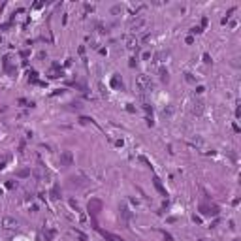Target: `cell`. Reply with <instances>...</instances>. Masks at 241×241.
<instances>
[{
	"label": "cell",
	"mask_w": 241,
	"mask_h": 241,
	"mask_svg": "<svg viewBox=\"0 0 241 241\" xmlns=\"http://www.w3.org/2000/svg\"><path fill=\"white\" fill-rule=\"evenodd\" d=\"M136 83H138L139 91H143V92H147V91H151V89H153V81H151L149 75H138Z\"/></svg>",
	"instance_id": "cell-1"
},
{
	"label": "cell",
	"mask_w": 241,
	"mask_h": 241,
	"mask_svg": "<svg viewBox=\"0 0 241 241\" xmlns=\"http://www.w3.org/2000/svg\"><path fill=\"white\" fill-rule=\"evenodd\" d=\"M100 211H102V202H100V200H96V198H92L91 202H89V213H91L92 217H96Z\"/></svg>",
	"instance_id": "cell-2"
},
{
	"label": "cell",
	"mask_w": 241,
	"mask_h": 241,
	"mask_svg": "<svg viewBox=\"0 0 241 241\" xmlns=\"http://www.w3.org/2000/svg\"><path fill=\"white\" fill-rule=\"evenodd\" d=\"M2 226L8 228V230H11V228H17L19 222L13 219V217H4V219H2Z\"/></svg>",
	"instance_id": "cell-3"
},
{
	"label": "cell",
	"mask_w": 241,
	"mask_h": 241,
	"mask_svg": "<svg viewBox=\"0 0 241 241\" xmlns=\"http://www.w3.org/2000/svg\"><path fill=\"white\" fill-rule=\"evenodd\" d=\"M96 230H98V232H100V234H102V235H104V238H106L107 241H124L123 238H119V235H115V234H109V232H104V230H100L98 226H96Z\"/></svg>",
	"instance_id": "cell-4"
},
{
	"label": "cell",
	"mask_w": 241,
	"mask_h": 241,
	"mask_svg": "<svg viewBox=\"0 0 241 241\" xmlns=\"http://www.w3.org/2000/svg\"><path fill=\"white\" fill-rule=\"evenodd\" d=\"M60 160H62V164H66V166H72V162H74V156H72L70 151H64L62 155H60Z\"/></svg>",
	"instance_id": "cell-5"
},
{
	"label": "cell",
	"mask_w": 241,
	"mask_h": 241,
	"mask_svg": "<svg viewBox=\"0 0 241 241\" xmlns=\"http://www.w3.org/2000/svg\"><path fill=\"white\" fill-rule=\"evenodd\" d=\"M153 185H155V188H156V190H158V192H160V194H162V196H168L166 188L162 187V183H160V179H158V177H155V179H153Z\"/></svg>",
	"instance_id": "cell-6"
},
{
	"label": "cell",
	"mask_w": 241,
	"mask_h": 241,
	"mask_svg": "<svg viewBox=\"0 0 241 241\" xmlns=\"http://www.w3.org/2000/svg\"><path fill=\"white\" fill-rule=\"evenodd\" d=\"M74 234H75V235H77V238H79V239H81V241H89V238H87V235H85V234H83V232H79V230H74Z\"/></svg>",
	"instance_id": "cell-7"
},
{
	"label": "cell",
	"mask_w": 241,
	"mask_h": 241,
	"mask_svg": "<svg viewBox=\"0 0 241 241\" xmlns=\"http://www.w3.org/2000/svg\"><path fill=\"white\" fill-rule=\"evenodd\" d=\"M111 85H113V87H123V81H120L119 77H113V81H111Z\"/></svg>",
	"instance_id": "cell-8"
},
{
	"label": "cell",
	"mask_w": 241,
	"mask_h": 241,
	"mask_svg": "<svg viewBox=\"0 0 241 241\" xmlns=\"http://www.w3.org/2000/svg\"><path fill=\"white\" fill-rule=\"evenodd\" d=\"M17 175H19V177H26V175H30V171L29 170H19Z\"/></svg>",
	"instance_id": "cell-9"
},
{
	"label": "cell",
	"mask_w": 241,
	"mask_h": 241,
	"mask_svg": "<svg viewBox=\"0 0 241 241\" xmlns=\"http://www.w3.org/2000/svg\"><path fill=\"white\" fill-rule=\"evenodd\" d=\"M59 75H60V72H57V70H51V72H49V77H51V79L59 77Z\"/></svg>",
	"instance_id": "cell-10"
},
{
	"label": "cell",
	"mask_w": 241,
	"mask_h": 241,
	"mask_svg": "<svg viewBox=\"0 0 241 241\" xmlns=\"http://www.w3.org/2000/svg\"><path fill=\"white\" fill-rule=\"evenodd\" d=\"M43 234H45V238H47V239H51V238L55 235V232H53V230H47V232H43Z\"/></svg>",
	"instance_id": "cell-11"
},
{
	"label": "cell",
	"mask_w": 241,
	"mask_h": 241,
	"mask_svg": "<svg viewBox=\"0 0 241 241\" xmlns=\"http://www.w3.org/2000/svg\"><path fill=\"white\" fill-rule=\"evenodd\" d=\"M126 43H128V47H134V45H136V40H134V38H128Z\"/></svg>",
	"instance_id": "cell-12"
},
{
	"label": "cell",
	"mask_w": 241,
	"mask_h": 241,
	"mask_svg": "<svg viewBox=\"0 0 241 241\" xmlns=\"http://www.w3.org/2000/svg\"><path fill=\"white\" fill-rule=\"evenodd\" d=\"M160 74H162V81H168V70H162Z\"/></svg>",
	"instance_id": "cell-13"
},
{
	"label": "cell",
	"mask_w": 241,
	"mask_h": 241,
	"mask_svg": "<svg viewBox=\"0 0 241 241\" xmlns=\"http://www.w3.org/2000/svg\"><path fill=\"white\" fill-rule=\"evenodd\" d=\"M2 166H4V164H0V168H2Z\"/></svg>",
	"instance_id": "cell-14"
},
{
	"label": "cell",
	"mask_w": 241,
	"mask_h": 241,
	"mask_svg": "<svg viewBox=\"0 0 241 241\" xmlns=\"http://www.w3.org/2000/svg\"><path fill=\"white\" fill-rule=\"evenodd\" d=\"M234 241H239V239H234Z\"/></svg>",
	"instance_id": "cell-15"
},
{
	"label": "cell",
	"mask_w": 241,
	"mask_h": 241,
	"mask_svg": "<svg viewBox=\"0 0 241 241\" xmlns=\"http://www.w3.org/2000/svg\"><path fill=\"white\" fill-rule=\"evenodd\" d=\"M0 194H2V190H0Z\"/></svg>",
	"instance_id": "cell-16"
}]
</instances>
